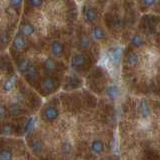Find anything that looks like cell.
Masks as SVG:
<instances>
[{
    "label": "cell",
    "mask_w": 160,
    "mask_h": 160,
    "mask_svg": "<svg viewBox=\"0 0 160 160\" xmlns=\"http://www.w3.org/2000/svg\"><path fill=\"white\" fill-rule=\"evenodd\" d=\"M56 80L53 77H45L41 81V90L45 94H48L54 91L55 88H56Z\"/></svg>",
    "instance_id": "cell-1"
},
{
    "label": "cell",
    "mask_w": 160,
    "mask_h": 160,
    "mask_svg": "<svg viewBox=\"0 0 160 160\" xmlns=\"http://www.w3.org/2000/svg\"><path fill=\"white\" fill-rule=\"evenodd\" d=\"M26 47V40H25L24 36L22 34H16L13 39V48L18 52H21Z\"/></svg>",
    "instance_id": "cell-2"
},
{
    "label": "cell",
    "mask_w": 160,
    "mask_h": 160,
    "mask_svg": "<svg viewBox=\"0 0 160 160\" xmlns=\"http://www.w3.org/2000/svg\"><path fill=\"white\" fill-rule=\"evenodd\" d=\"M87 62V57L82 53L75 54L71 59V65L73 68H81Z\"/></svg>",
    "instance_id": "cell-3"
},
{
    "label": "cell",
    "mask_w": 160,
    "mask_h": 160,
    "mask_svg": "<svg viewBox=\"0 0 160 160\" xmlns=\"http://www.w3.org/2000/svg\"><path fill=\"white\" fill-rule=\"evenodd\" d=\"M50 50H51L54 56L60 57L62 56V54L64 52V45L59 40H54V41H52L51 45H50Z\"/></svg>",
    "instance_id": "cell-4"
},
{
    "label": "cell",
    "mask_w": 160,
    "mask_h": 160,
    "mask_svg": "<svg viewBox=\"0 0 160 160\" xmlns=\"http://www.w3.org/2000/svg\"><path fill=\"white\" fill-rule=\"evenodd\" d=\"M58 114H59L58 110L56 108L53 107V106H50V107H47L44 110L43 117L45 120H47V121H54V120L57 119Z\"/></svg>",
    "instance_id": "cell-5"
},
{
    "label": "cell",
    "mask_w": 160,
    "mask_h": 160,
    "mask_svg": "<svg viewBox=\"0 0 160 160\" xmlns=\"http://www.w3.org/2000/svg\"><path fill=\"white\" fill-rule=\"evenodd\" d=\"M35 32L34 26L29 22H22L20 25V34H22L23 36H31Z\"/></svg>",
    "instance_id": "cell-6"
},
{
    "label": "cell",
    "mask_w": 160,
    "mask_h": 160,
    "mask_svg": "<svg viewBox=\"0 0 160 160\" xmlns=\"http://www.w3.org/2000/svg\"><path fill=\"white\" fill-rule=\"evenodd\" d=\"M139 111H140V115H141L143 118H148L150 116V114H151V109H150V106L146 100L143 99L140 101Z\"/></svg>",
    "instance_id": "cell-7"
},
{
    "label": "cell",
    "mask_w": 160,
    "mask_h": 160,
    "mask_svg": "<svg viewBox=\"0 0 160 160\" xmlns=\"http://www.w3.org/2000/svg\"><path fill=\"white\" fill-rule=\"evenodd\" d=\"M84 17L89 23H94L97 19V11L92 7H88L84 11Z\"/></svg>",
    "instance_id": "cell-8"
},
{
    "label": "cell",
    "mask_w": 160,
    "mask_h": 160,
    "mask_svg": "<svg viewBox=\"0 0 160 160\" xmlns=\"http://www.w3.org/2000/svg\"><path fill=\"white\" fill-rule=\"evenodd\" d=\"M44 70L46 73H53L54 71H56L57 69V63L54 59L52 58H47L44 61Z\"/></svg>",
    "instance_id": "cell-9"
},
{
    "label": "cell",
    "mask_w": 160,
    "mask_h": 160,
    "mask_svg": "<svg viewBox=\"0 0 160 160\" xmlns=\"http://www.w3.org/2000/svg\"><path fill=\"white\" fill-rule=\"evenodd\" d=\"M106 93H107V96L112 99V100H115L119 97L120 95V89L117 85H110V86L107 87L106 89Z\"/></svg>",
    "instance_id": "cell-10"
},
{
    "label": "cell",
    "mask_w": 160,
    "mask_h": 160,
    "mask_svg": "<svg viewBox=\"0 0 160 160\" xmlns=\"http://www.w3.org/2000/svg\"><path fill=\"white\" fill-rule=\"evenodd\" d=\"M91 151L96 155H100L104 152V144L101 140H94L91 143Z\"/></svg>",
    "instance_id": "cell-11"
},
{
    "label": "cell",
    "mask_w": 160,
    "mask_h": 160,
    "mask_svg": "<svg viewBox=\"0 0 160 160\" xmlns=\"http://www.w3.org/2000/svg\"><path fill=\"white\" fill-rule=\"evenodd\" d=\"M31 61L28 59V58H22L19 60L18 62V69L19 71L21 72L22 74H25L26 73V71L29 69V67L31 66Z\"/></svg>",
    "instance_id": "cell-12"
},
{
    "label": "cell",
    "mask_w": 160,
    "mask_h": 160,
    "mask_svg": "<svg viewBox=\"0 0 160 160\" xmlns=\"http://www.w3.org/2000/svg\"><path fill=\"white\" fill-rule=\"evenodd\" d=\"M16 81H17V78H16L15 75H11V76H9L8 79L4 82L3 89L5 90V91H11V90L14 88L15 84H16Z\"/></svg>",
    "instance_id": "cell-13"
},
{
    "label": "cell",
    "mask_w": 160,
    "mask_h": 160,
    "mask_svg": "<svg viewBox=\"0 0 160 160\" xmlns=\"http://www.w3.org/2000/svg\"><path fill=\"white\" fill-rule=\"evenodd\" d=\"M25 75H26V77L29 81H35V80L38 78V70L33 64H31V66L29 67V69L26 71Z\"/></svg>",
    "instance_id": "cell-14"
},
{
    "label": "cell",
    "mask_w": 160,
    "mask_h": 160,
    "mask_svg": "<svg viewBox=\"0 0 160 160\" xmlns=\"http://www.w3.org/2000/svg\"><path fill=\"white\" fill-rule=\"evenodd\" d=\"M92 35H93V38L95 40H97V41H101V40L105 38V32L100 26H95L93 28Z\"/></svg>",
    "instance_id": "cell-15"
},
{
    "label": "cell",
    "mask_w": 160,
    "mask_h": 160,
    "mask_svg": "<svg viewBox=\"0 0 160 160\" xmlns=\"http://www.w3.org/2000/svg\"><path fill=\"white\" fill-rule=\"evenodd\" d=\"M130 43H131L132 46L139 48L144 44V41H143V38L140 36L139 34H133L131 38H130Z\"/></svg>",
    "instance_id": "cell-16"
},
{
    "label": "cell",
    "mask_w": 160,
    "mask_h": 160,
    "mask_svg": "<svg viewBox=\"0 0 160 160\" xmlns=\"http://www.w3.org/2000/svg\"><path fill=\"white\" fill-rule=\"evenodd\" d=\"M126 61H127V63L130 65V66H136V65L138 64V61H139L137 54L135 53V52H133V51L127 53V55H126Z\"/></svg>",
    "instance_id": "cell-17"
},
{
    "label": "cell",
    "mask_w": 160,
    "mask_h": 160,
    "mask_svg": "<svg viewBox=\"0 0 160 160\" xmlns=\"http://www.w3.org/2000/svg\"><path fill=\"white\" fill-rule=\"evenodd\" d=\"M121 58V51L120 49H114L109 52V60L113 63H118Z\"/></svg>",
    "instance_id": "cell-18"
},
{
    "label": "cell",
    "mask_w": 160,
    "mask_h": 160,
    "mask_svg": "<svg viewBox=\"0 0 160 160\" xmlns=\"http://www.w3.org/2000/svg\"><path fill=\"white\" fill-rule=\"evenodd\" d=\"M90 45H91V40H90V38L86 36V35H83L79 40V46L82 49H88L90 47Z\"/></svg>",
    "instance_id": "cell-19"
},
{
    "label": "cell",
    "mask_w": 160,
    "mask_h": 160,
    "mask_svg": "<svg viewBox=\"0 0 160 160\" xmlns=\"http://www.w3.org/2000/svg\"><path fill=\"white\" fill-rule=\"evenodd\" d=\"M9 113L10 115H12V116H18V115L22 113V110L18 104H12V105H10V107H9Z\"/></svg>",
    "instance_id": "cell-20"
},
{
    "label": "cell",
    "mask_w": 160,
    "mask_h": 160,
    "mask_svg": "<svg viewBox=\"0 0 160 160\" xmlns=\"http://www.w3.org/2000/svg\"><path fill=\"white\" fill-rule=\"evenodd\" d=\"M34 127H35V119L30 118L26 122V124H25V133L29 134L34 129Z\"/></svg>",
    "instance_id": "cell-21"
},
{
    "label": "cell",
    "mask_w": 160,
    "mask_h": 160,
    "mask_svg": "<svg viewBox=\"0 0 160 160\" xmlns=\"http://www.w3.org/2000/svg\"><path fill=\"white\" fill-rule=\"evenodd\" d=\"M30 145H31V148H32V150H33L35 153L41 152V150H42V144H41V142L39 141V140H33Z\"/></svg>",
    "instance_id": "cell-22"
},
{
    "label": "cell",
    "mask_w": 160,
    "mask_h": 160,
    "mask_svg": "<svg viewBox=\"0 0 160 160\" xmlns=\"http://www.w3.org/2000/svg\"><path fill=\"white\" fill-rule=\"evenodd\" d=\"M12 159V152L8 149H5L0 151V160H11Z\"/></svg>",
    "instance_id": "cell-23"
},
{
    "label": "cell",
    "mask_w": 160,
    "mask_h": 160,
    "mask_svg": "<svg viewBox=\"0 0 160 160\" xmlns=\"http://www.w3.org/2000/svg\"><path fill=\"white\" fill-rule=\"evenodd\" d=\"M12 131H13V129H12V126L10 124H4L3 126L1 127V133L4 134V135L11 134Z\"/></svg>",
    "instance_id": "cell-24"
},
{
    "label": "cell",
    "mask_w": 160,
    "mask_h": 160,
    "mask_svg": "<svg viewBox=\"0 0 160 160\" xmlns=\"http://www.w3.org/2000/svg\"><path fill=\"white\" fill-rule=\"evenodd\" d=\"M28 1L33 7H39V6H41L43 0H28Z\"/></svg>",
    "instance_id": "cell-25"
},
{
    "label": "cell",
    "mask_w": 160,
    "mask_h": 160,
    "mask_svg": "<svg viewBox=\"0 0 160 160\" xmlns=\"http://www.w3.org/2000/svg\"><path fill=\"white\" fill-rule=\"evenodd\" d=\"M10 1V4L12 5L13 7H19L20 5L22 4V2H23V0H9Z\"/></svg>",
    "instance_id": "cell-26"
},
{
    "label": "cell",
    "mask_w": 160,
    "mask_h": 160,
    "mask_svg": "<svg viewBox=\"0 0 160 160\" xmlns=\"http://www.w3.org/2000/svg\"><path fill=\"white\" fill-rule=\"evenodd\" d=\"M155 2H156V0H142V3L147 7L152 6V5L155 4Z\"/></svg>",
    "instance_id": "cell-27"
},
{
    "label": "cell",
    "mask_w": 160,
    "mask_h": 160,
    "mask_svg": "<svg viewBox=\"0 0 160 160\" xmlns=\"http://www.w3.org/2000/svg\"><path fill=\"white\" fill-rule=\"evenodd\" d=\"M5 114H6V109L3 106V105H0V119H2L5 117Z\"/></svg>",
    "instance_id": "cell-28"
},
{
    "label": "cell",
    "mask_w": 160,
    "mask_h": 160,
    "mask_svg": "<svg viewBox=\"0 0 160 160\" xmlns=\"http://www.w3.org/2000/svg\"><path fill=\"white\" fill-rule=\"evenodd\" d=\"M157 7H158V9L160 10V0L158 1V3H157Z\"/></svg>",
    "instance_id": "cell-29"
},
{
    "label": "cell",
    "mask_w": 160,
    "mask_h": 160,
    "mask_svg": "<svg viewBox=\"0 0 160 160\" xmlns=\"http://www.w3.org/2000/svg\"><path fill=\"white\" fill-rule=\"evenodd\" d=\"M103 160H109V159H107V158H105V159H103Z\"/></svg>",
    "instance_id": "cell-30"
},
{
    "label": "cell",
    "mask_w": 160,
    "mask_h": 160,
    "mask_svg": "<svg viewBox=\"0 0 160 160\" xmlns=\"http://www.w3.org/2000/svg\"><path fill=\"white\" fill-rule=\"evenodd\" d=\"M104 1H109V0H104Z\"/></svg>",
    "instance_id": "cell-31"
}]
</instances>
